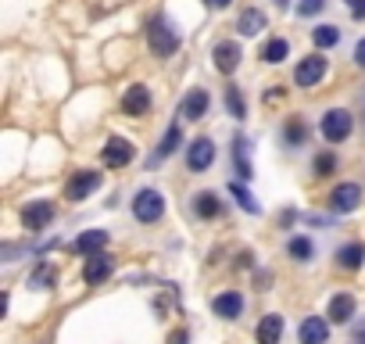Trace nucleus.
Masks as SVG:
<instances>
[{"mask_svg": "<svg viewBox=\"0 0 365 344\" xmlns=\"http://www.w3.org/2000/svg\"><path fill=\"white\" fill-rule=\"evenodd\" d=\"M147 44H150V51H154L158 58H172V54L179 51V33L165 22V15H154V19L147 22Z\"/></svg>", "mask_w": 365, "mask_h": 344, "instance_id": "1", "label": "nucleus"}, {"mask_svg": "<svg viewBox=\"0 0 365 344\" xmlns=\"http://www.w3.org/2000/svg\"><path fill=\"white\" fill-rule=\"evenodd\" d=\"M322 136L329 140V143H344L347 136H351V129H354V118H351V111L347 108H329L326 115H322Z\"/></svg>", "mask_w": 365, "mask_h": 344, "instance_id": "2", "label": "nucleus"}, {"mask_svg": "<svg viewBox=\"0 0 365 344\" xmlns=\"http://www.w3.org/2000/svg\"><path fill=\"white\" fill-rule=\"evenodd\" d=\"M133 216H136V223H158V219L165 216L161 194H158V191H140V194L133 198Z\"/></svg>", "mask_w": 365, "mask_h": 344, "instance_id": "3", "label": "nucleus"}, {"mask_svg": "<svg viewBox=\"0 0 365 344\" xmlns=\"http://www.w3.org/2000/svg\"><path fill=\"white\" fill-rule=\"evenodd\" d=\"M101 180H104L101 172H93V168H79L76 176L68 180V187H65V198H68V201H86V198L101 187Z\"/></svg>", "mask_w": 365, "mask_h": 344, "instance_id": "4", "label": "nucleus"}, {"mask_svg": "<svg viewBox=\"0 0 365 344\" xmlns=\"http://www.w3.org/2000/svg\"><path fill=\"white\" fill-rule=\"evenodd\" d=\"M54 201H29L26 208H22V223H26V230H33V233H40V230H47L51 226V219H54Z\"/></svg>", "mask_w": 365, "mask_h": 344, "instance_id": "5", "label": "nucleus"}, {"mask_svg": "<svg viewBox=\"0 0 365 344\" xmlns=\"http://www.w3.org/2000/svg\"><path fill=\"white\" fill-rule=\"evenodd\" d=\"M326 69H329V65H326V58H322V54H312V58L297 61V69H294V83L308 90V86H315V83L326 76Z\"/></svg>", "mask_w": 365, "mask_h": 344, "instance_id": "6", "label": "nucleus"}, {"mask_svg": "<svg viewBox=\"0 0 365 344\" xmlns=\"http://www.w3.org/2000/svg\"><path fill=\"white\" fill-rule=\"evenodd\" d=\"M133 143L125 140V136H111L108 143H104V151H101V161L108 165V168H122V165H129L133 161Z\"/></svg>", "mask_w": 365, "mask_h": 344, "instance_id": "7", "label": "nucleus"}, {"mask_svg": "<svg viewBox=\"0 0 365 344\" xmlns=\"http://www.w3.org/2000/svg\"><path fill=\"white\" fill-rule=\"evenodd\" d=\"M208 104H212V93H208L205 86H194L187 97H182L179 115L187 118V122H197V118H205V115H208Z\"/></svg>", "mask_w": 365, "mask_h": 344, "instance_id": "8", "label": "nucleus"}, {"mask_svg": "<svg viewBox=\"0 0 365 344\" xmlns=\"http://www.w3.org/2000/svg\"><path fill=\"white\" fill-rule=\"evenodd\" d=\"M212 161H215V143L208 136H197L190 143V151H187V168L190 172H205V168H212Z\"/></svg>", "mask_w": 365, "mask_h": 344, "instance_id": "9", "label": "nucleus"}, {"mask_svg": "<svg viewBox=\"0 0 365 344\" xmlns=\"http://www.w3.org/2000/svg\"><path fill=\"white\" fill-rule=\"evenodd\" d=\"M215 69L222 72V76H233L237 69H240V58H244V51H240V44L237 40H222L219 47H215Z\"/></svg>", "mask_w": 365, "mask_h": 344, "instance_id": "10", "label": "nucleus"}, {"mask_svg": "<svg viewBox=\"0 0 365 344\" xmlns=\"http://www.w3.org/2000/svg\"><path fill=\"white\" fill-rule=\"evenodd\" d=\"M147 108H150V90H147L143 83H133V86L122 93V111L136 118V115H143Z\"/></svg>", "mask_w": 365, "mask_h": 344, "instance_id": "11", "label": "nucleus"}, {"mask_svg": "<svg viewBox=\"0 0 365 344\" xmlns=\"http://www.w3.org/2000/svg\"><path fill=\"white\" fill-rule=\"evenodd\" d=\"M329 205H333L336 212H354V208L361 205V187H358V183H340V187H333Z\"/></svg>", "mask_w": 365, "mask_h": 344, "instance_id": "12", "label": "nucleus"}, {"mask_svg": "<svg viewBox=\"0 0 365 344\" xmlns=\"http://www.w3.org/2000/svg\"><path fill=\"white\" fill-rule=\"evenodd\" d=\"M297 337H301V344H326V340H329V323H326L322 315H308V319L301 323Z\"/></svg>", "mask_w": 365, "mask_h": 344, "instance_id": "13", "label": "nucleus"}, {"mask_svg": "<svg viewBox=\"0 0 365 344\" xmlns=\"http://www.w3.org/2000/svg\"><path fill=\"white\" fill-rule=\"evenodd\" d=\"M108 241H111V237H108V230H86V233H79V237H76V244H72V248H76L79 255H86V258H90V255H101V251L108 248Z\"/></svg>", "mask_w": 365, "mask_h": 344, "instance_id": "14", "label": "nucleus"}, {"mask_svg": "<svg viewBox=\"0 0 365 344\" xmlns=\"http://www.w3.org/2000/svg\"><path fill=\"white\" fill-rule=\"evenodd\" d=\"M111 269H115V262L101 251V255H90L86 258V265H83V280L86 283H104L108 276H111Z\"/></svg>", "mask_w": 365, "mask_h": 344, "instance_id": "15", "label": "nucleus"}, {"mask_svg": "<svg viewBox=\"0 0 365 344\" xmlns=\"http://www.w3.org/2000/svg\"><path fill=\"white\" fill-rule=\"evenodd\" d=\"M212 308H215V315H222V319H237V315L244 312V294H240V290H226V294H219V298L212 301Z\"/></svg>", "mask_w": 365, "mask_h": 344, "instance_id": "16", "label": "nucleus"}, {"mask_svg": "<svg viewBox=\"0 0 365 344\" xmlns=\"http://www.w3.org/2000/svg\"><path fill=\"white\" fill-rule=\"evenodd\" d=\"M279 337H283V315H262V323H258V330H255V340L258 344H279Z\"/></svg>", "mask_w": 365, "mask_h": 344, "instance_id": "17", "label": "nucleus"}, {"mask_svg": "<svg viewBox=\"0 0 365 344\" xmlns=\"http://www.w3.org/2000/svg\"><path fill=\"white\" fill-rule=\"evenodd\" d=\"M237 29H240V36H258V33L265 29V11H258V8H247V11H240V19H237Z\"/></svg>", "mask_w": 365, "mask_h": 344, "instance_id": "18", "label": "nucleus"}, {"mask_svg": "<svg viewBox=\"0 0 365 344\" xmlns=\"http://www.w3.org/2000/svg\"><path fill=\"white\" fill-rule=\"evenodd\" d=\"M329 319H333V323H351V319H354V298H351V294H333V301H329Z\"/></svg>", "mask_w": 365, "mask_h": 344, "instance_id": "19", "label": "nucleus"}, {"mask_svg": "<svg viewBox=\"0 0 365 344\" xmlns=\"http://www.w3.org/2000/svg\"><path fill=\"white\" fill-rule=\"evenodd\" d=\"M287 54H290V44H287L283 36H272V40L262 47V61H265V65H279V61H287Z\"/></svg>", "mask_w": 365, "mask_h": 344, "instance_id": "20", "label": "nucleus"}, {"mask_svg": "<svg viewBox=\"0 0 365 344\" xmlns=\"http://www.w3.org/2000/svg\"><path fill=\"white\" fill-rule=\"evenodd\" d=\"M179 140H182V129L172 122L168 129H165V136H161V143H158V151H154V161H165L168 154H175V147H179Z\"/></svg>", "mask_w": 365, "mask_h": 344, "instance_id": "21", "label": "nucleus"}, {"mask_svg": "<svg viewBox=\"0 0 365 344\" xmlns=\"http://www.w3.org/2000/svg\"><path fill=\"white\" fill-rule=\"evenodd\" d=\"M194 212H197L201 219H215V216H222V201H219L212 191H205V194L194 198Z\"/></svg>", "mask_w": 365, "mask_h": 344, "instance_id": "22", "label": "nucleus"}, {"mask_svg": "<svg viewBox=\"0 0 365 344\" xmlns=\"http://www.w3.org/2000/svg\"><path fill=\"white\" fill-rule=\"evenodd\" d=\"M233 158H237V172H240V180H251V176H255V168H251L247 140H244V136H237V140H233Z\"/></svg>", "mask_w": 365, "mask_h": 344, "instance_id": "23", "label": "nucleus"}, {"mask_svg": "<svg viewBox=\"0 0 365 344\" xmlns=\"http://www.w3.org/2000/svg\"><path fill=\"white\" fill-rule=\"evenodd\" d=\"M361 258H365V248H361V244H347V248L336 251V265H340V269H358Z\"/></svg>", "mask_w": 365, "mask_h": 344, "instance_id": "24", "label": "nucleus"}, {"mask_svg": "<svg viewBox=\"0 0 365 344\" xmlns=\"http://www.w3.org/2000/svg\"><path fill=\"white\" fill-rule=\"evenodd\" d=\"M226 111L233 115V118H247V104H244V93H240V86H226Z\"/></svg>", "mask_w": 365, "mask_h": 344, "instance_id": "25", "label": "nucleus"}, {"mask_svg": "<svg viewBox=\"0 0 365 344\" xmlns=\"http://www.w3.org/2000/svg\"><path fill=\"white\" fill-rule=\"evenodd\" d=\"M312 44L322 47V51H326V47H336V44H340V29H336V26H319V29L312 33Z\"/></svg>", "mask_w": 365, "mask_h": 344, "instance_id": "26", "label": "nucleus"}, {"mask_svg": "<svg viewBox=\"0 0 365 344\" xmlns=\"http://www.w3.org/2000/svg\"><path fill=\"white\" fill-rule=\"evenodd\" d=\"M230 194L237 198V205H240L247 216H258V212H262V205H258V201H255V198L244 191V183H230Z\"/></svg>", "mask_w": 365, "mask_h": 344, "instance_id": "27", "label": "nucleus"}, {"mask_svg": "<svg viewBox=\"0 0 365 344\" xmlns=\"http://www.w3.org/2000/svg\"><path fill=\"white\" fill-rule=\"evenodd\" d=\"M283 140H287L290 147H301V143H304V122H301V118H290V122L283 126Z\"/></svg>", "mask_w": 365, "mask_h": 344, "instance_id": "28", "label": "nucleus"}, {"mask_svg": "<svg viewBox=\"0 0 365 344\" xmlns=\"http://www.w3.org/2000/svg\"><path fill=\"white\" fill-rule=\"evenodd\" d=\"M312 168H315V176H329V172L336 168V154H329V151H322V154H315V161H312Z\"/></svg>", "mask_w": 365, "mask_h": 344, "instance_id": "29", "label": "nucleus"}, {"mask_svg": "<svg viewBox=\"0 0 365 344\" xmlns=\"http://www.w3.org/2000/svg\"><path fill=\"white\" fill-rule=\"evenodd\" d=\"M287 248H290V255H294L297 262H308V258H312V241H308V237H294Z\"/></svg>", "mask_w": 365, "mask_h": 344, "instance_id": "30", "label": "nucleus"}, {"mask_svg": "<svg viewBox=\"0 0 365 344\" xmlns=\"http://www.w3.org/2000/svg\"><path fill=\"white\" fill-rule=\"evenodd\" d=\"M322 8H326V0H301V4H297V15L312 19V15H319Z\"/></svg>", "mask_w": 365, "mask_h": 344, "instance_id": "31", "label": "nucleus"}, {"mask_svg": "<svg viewBox=\"0 0 365 344\" xmlns=\"http://www.w3.org/2000/svg\"><path fill=\"white\" fill-rule=\"evenodd\" d=\"M33 283H36V287H47V283H54V273H51V269L43 265V269H40V273L33 276Z\"/></svg>", "mask_w": 365, "mask_h": 344, "instance_id": "32", "label": "nucleus"}, {"mask_svg": "<svg viewBox=\"0 0 365 344\" xmlns=\"http://www.w3.org/2000/svg\"><path fill=\"white\" fill-rule=\"evenodd\" d=\"M347 11L361 22V19H365V0H347Z\"/></svg>", "mask_w": 365, "mask_h": 344, "instance_id": "33", "label": "nucleus"}, {"mask_svg": "<svg viewBox=\"0 0 365 344\" xmlns=\"http://www.w3.org/2000/svg\"><path fill=\"white\" fill-rule=\"evenodd\" d=\"M354 61L365 69V40H358V47H354Z\"/></svg>", "mask_w": 365, "mask_h": 344, "instance_id": "34", "label": "nucleus"}, {"mask_svg": "<svg viewBox=\"0 0 365 344\" xmlns=\"http://www.w3.org/2000/svg\"><path fill=\"white\" fill-rule=\"evenodd\" d=\"M205 4H208V8H215V11H219V8H230V4H233V0H205Z\"/></svg>", "mask_w": 365, "mask_h": 344, "instance_id": "35", "label": "nucleus"}]
</instances>
